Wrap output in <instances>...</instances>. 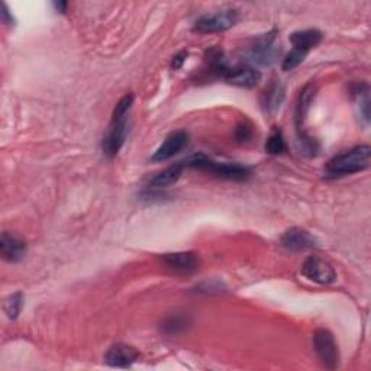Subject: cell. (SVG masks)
<instances>
[{
  "mask_svg": "<svg viewBox=\"0 0 371 371\" xmlns=\"http://www.w3.org/2000/svg\"><path fill=\"white\" fill-rule=\"evenodd\" d=\"M134 105V96L126 94L118 102L115 110H113L112 121L108 128V132L103 137L102 150L103 154L109 159L115 157L121 148L123 147L128 131H130V123H128V118H130V112Z\"/></svg>",
  "mask_w": 371,
  "mask_h": 371,
  "instance_id": "cell-1",
  "label": "cell"
},
{
  "mask_svg": "<svg viewBox=\"0 0 371 371\" xmlns=\"http://www.w3.org/2000/svg\"><path fill=\"white\" fill-rule=\"evenodd\" d=\"M371 148L368 146L354 147L345 152L338 154L328 163L325 168V177L337 179L348 174L359 173L370 167Z\"/></svg>",
  "mask_w": 371,
  "mask_h": 371,
  "instance_id": "cell-2",
  "label": "cell"
},
{
  "mask_svg": "<svg viewBox=\"0 0 371 371\" xmlns=\"http://www.w3.org/2000/svg\"><path fill=\"white\" fill-rule=\"evenodd\" d=\"M183 164L184 167L206 171V173L212 176H217L226 180H234V181L247 180L251 176V171L248 167L239 166V164H231V163H219V161L209 159V157L203 154H194L189 157V159H186Z\"/></svg>",
  "mask_w": 371,
  "mask_h": 371,
  "instance_id": "cell-3",
  "label": "cell"
},
{
  "mask_svg": "<svg viewBox=\"0 0 371 371\" xmlns=\"http://www.w3.org/2000/svg\"><path fill=\"white\" fill-rule=\"evenodd\" d=\"M281 52V46L276 31H271L257 39L250 47L247 55L251 63L259 66H271Z\"/></svg>",
  "mask_w": 371,
  "mask_h": 371,
  "instance_id": "cell-4",
  "label": "cell"
},
{
  "mask_svg": "<svg viewBox=\"0 0 371 371\" xmlns=\"http://www.w3.org/2000/svg\"><path fill=\"white\" fill-rule=\"evenodd\" d=\"M238 21V12L234 9H226L210 15H203L194 22V31L201 34L222 32L230 30Z\"/></svg>",
  "mask_w": 371,
  "mask_h": 371,
  "instance_id": "cell-5",
  "label": "cell"
},
{
  "mask_svg": "<svg viewBox=\"0 0 371 371\" xmlns=\"http://www.w3.org/2000/svg\"><path fill=\"white\" fill-rule=\"evenodd\" d=\"M313 347H315L318 359L330 370H335L339 364V351L334 335L326 330H318L313 335Z\"/></svg>",
  "mask_w": 371,
  "mask_h": 371,
  "instance_id": "cell-6",
  "label": "cell"
},
{
  "mask_svg": "<svg viewBox=\"0 0 371 371\" xmlns=\"http://www.w3.org/2000/svg\"><path fill=\"white\" fill-rule=\"evenodd\" d=\"M190 141V135L189 132L186 131H174L171 132L166 139L163 144L159 147L154 152V155L151 157V161L154 163H163L170 160L171 157L177 155L179 152H181L186 147L189 146Z\"/></svg>",
  "mask_w": 371,
  "mask_h": 371,
  "instance_id": "cell-7",
  "label": "cell"
},
{
  "mask_svg": "<svg viewBox=\"0 0 371 371\" xmlns=\"http://www.w3.org/2000/svg\"><path fill=\"white\" fill-rule=\"evenodd\" d=\"M302 273L309 280L319 283V284H331L337 279V273L334 267L319 259V257H309V259L302 265Z\"/></svg>",
  "mask_w": 371,
  "mask_h": 371,
  "instance_id": "cell-8",
  "label": "cell"
},
{
  "mask_svg": "<svg viewBox=\"0 0 371 371\" xmlns=\"http://www.w3.org/2000/svg\"><path fill=\"white\" fill-rule=\"evenodd\" d=\"M228 83L242 89H252L261 80V73L259 70L250 66H238V67H226L222 76Z\"/></svg>",
  "mask_w": 371,
  "mask_h": 371,
  "instance_id": "cell-9",
  "label": "cell"
},
{
  "mask_svg": "<svg viewBox=\"0 0 371 371\" xmlns=\"http://www.w3.org/2000/svg\"><path fill=\"white\" fill-rule=\"evenodd\" d=\"M139 359L138 351L126 344H115L109 348V351L105 355V361L110 367L118 368H128L131 367L137 360Z\"/></svg>",
  "mask_w": 371,
  "mask_h": 371,
  "instance_id": "cell-10",
  "label": "cell"
},
{
  "mask_svg": "<svg viewBox=\"0 0 371 371\" xmlns=\"http://www.w3.org/2000/svg\"><path fill=\"white\" fill-rule=\"evenodd\" d=\"M281 245L290 251H305L317 245V239L301 228H292L281 237Z\"/></svg>",
  "mask_w": 371,
  "mask_h": 371,
  "instance_id": "cell-11",
  "label": "cell"
},
{
  "mask_svg": "<svg viewBox=\"0 0 371 371\" xmlns=\"http://www.w3.org/2000/svg\"><path fill=\"white\" fill-rule=\"evenodd\" d=\"M0 252L5 261L19 263L26 254V244L19 237L5 232L0 238Z\"/></svg>",
  "mask_w": 371,
  "mask_h": 371,
  "instance_id": "cell-12",
  "label": "cell"
},
{
  "mask_svg": "<svg viewBox=\"0 0 371 371\" xmlns=\"http://www.w3.org/2000/svg\"><path fill=\"white\" fill-rule=\"evenodd\" d=\"M163 263L177 273H192L199 265V257L192 252H171L163 255Z\"/></svg>",
  "mask_w": 371,
  "mask_h": 371,
  "instance_id": "cell-13",
  "label": "cell"
},
{
  "mask_svg": "<svg viewBox=\"0 0 371 371\" xmlns=\"http://www.w3.org/2000/svg\"><path fill=\"white\" fill-rule=\"evenodd\" d=\"M184 164L183 161L176 163L173 166H170L167 168H164L160 173H157L155 176H152L148 181V186L151 189H163V188H168V186L174 184L179 181V179L181 177L183 171H184Z\"/></svg>",
  "mask_w": 371,
  "mask_h": 371,
  "instance_id": "cell-14",
  "label": "cell"
},
{
  "mask_svg": "<svg viewBox=\"0 0 371 371\" xmlns=\"http://www.w3.org/2000/svg\"><path fill=\"white\" fill-rule=\"evenodd\" d=\"M284 96H286V90L280 81L270 83L261 94V105L264 110L268 113L277 110L284 101Z\"/></svg>",
  "mask_w": 371,
  "mask_h": 371,
  "instance_id": "cell-15",
  "label": "cell"
},
{
  "mask_svg": "<svg viewBox=\"0 0 371 371\" xmlns=\"http://www.w3.org/2000/svg\"><path fill=\"white\" fill-rule=\"evenodd\" d=\"M322 39V34L318 30H305L297 31L290 37L293 48L303 50L309 52L312 48H315Z\"/></svg>",
  "mask_w": 371,
  "mask_h": 371,
  "instance_id": "cell-16",
  "label": "cell"
},
{
  "mask_svg": "<svg viewBox=\"0 0 371 371\" xmlns=\"http://www.w3.org/2000/svg\"><path fill=\"white\" fill-rule=\"evenodd\" d=\"M313 97H315V86L312 83L305 86V89L301 92V96H299L297 101V106H296V122H297V128L301 130V126L308 115L309 108L313 102Z\"/></svg>",
  "mask_w": 371,
  "mask_h": 371,
  "instance_id": "cell-17",
  "label": "cell"
},
{
  "mask_svg": "<svg viewBox=\"0 0 371 371\" xmlns=\"http://www.w3.org/2000/svg\"><path fill=\"white\" fill-rule=\"evenodd\" d=\"M189 323H190V319L188 315L176 313V315H170L163 321L161 331L166 335H177V334L186 331V328L189 326Z\"/></svg>",
  "mask_w": 371,
  "mask_h": 371,
  "instance_id": "cell-18",
  "label": "cell"
},
{
  "mask_svg": "<svg viewBox=\"0 0 371 371\" xmlns=\"http://www.w3.org/2000/svg\"><path fill=\"white\" fill-rule=\"evenodd\" d=\"M22 306H23V294L21 292H17L6 299L3 303V310L6 313V317L13 321L19 317Z\"/></svg>",
  "mask_w": 371,
  "mask_h": 371,
  "instance_id": "cell-19",
  "label": "cell"
},
{
  "mask_svg": "<svg viewBox=\"0 0 371 371\" xmlns=\"http://www.w3.org/2000/svg\"><path fill=\"white\" fill-rule=\"evenodd\" d=\"M284 150H286V144H284V138H283V134L280 130H276L270 134L267 142H265V151L268 154H273V155H277V154H281Z\"/></svg>",
  "mask_w": 371,
  "mask_h": 371,
  "instance_id": "cell-20",
  "label": "cell"
},
{
  "mask_svg": "<svg viewBox=\"0 0 371 371\" xmlns=\"http://www.w3.org/2000/svg\"><path fill=\"white\" fill-rule=\"evenodd\" d=\"M308 52L303 51V50H299V48H293L288 55L286 59L283 60V64H281V68L284 71H290L293 68H296L299 64H302L303 60L306 59Z\"/></svg>",
  "mask_w": 371,
  "mask_h": 371,
  "instance_id": "cell-21",
  "label": "cell"
},
{
  "mask_svg": "<svg viewBox=\"0 0 371 371\" xmlns=\"http://www.w3.org/2000/svg\"><path fill=\"white\" fill-rule=\"evenodd\" d=\"M252 134H254V132H252V126L244 123V125H239V126L237 128L235 137H237V139L241 141V142H247V141H250V139L252 138Z\"/></svg>",
  "mask_w": 371,
  "mask_h": 371,
  "instance_id": "cell-22",
  "label": "cell"
},
{
  "mask_svg": "<svg viewBox=\"0 0 371 371\" xmlns=\"http://www.w3.org/2000/svg\"><path fill=\"white\" fill-rule=\"evenodd\" d=\"M197 289H199V292H205V293H212V292H222V289H223V284H222L221 281L212 280L210 283H209V281L202 283L201 286H199Z\"/></svg>",
  "mask_w": 371,
  "mask_h": 371,
  "instance_id": "cell-23",
  "label": "cell"
},
{
  "mask_svg": "<svg viewBox=\"0 0 371 371\" xmlns=\"http://www.w3.org/2000/svg\"><path fill=\"white\" fill-rule=\"evenodd\" d=\"M186 57H188V52H186V51H181V52L176 54V55L173 57V61H171V68H173V70H179V68L184 64Z\"/></svg>",
  "mask_w": 371,
  "mask_h": 371,
  "instance_id": "cell-24",
  "label": "cell"
},
{
  "mask_svg": "<svg viewBox=\"0 0 371 371\" xmlns=\"http://www.w3.org/2000/svg\"><path fill=\"white\" fill-rule=\"evenodd\" d=\"M0 15H2V21H3L5 23H8V25L12 23V25H13V17L9 13L6 3L2 5V12H0Z\"/></svg>",
  "mask_w": 371,
  "mask_h": 371,
  "instance_id": "cell-25",
  "label": "cell"
},
{
  "mask_svg": "<svg viewBox=\"0 0 371 371\" xmlns=\"http://www.w3.org/2000/svg\"><path fill=\"white\" fill-rule=\"evenodd\" d=\"M54 6H55V9H57V10H59V12H61V13H64L68 5H67L66 2H59V3H54Z\"/></svg>",
  "mask_w": 371,
  "mask_h": 371,
  "instance_id": "cell-26",
  "label": "cell"
}]
</instances>
